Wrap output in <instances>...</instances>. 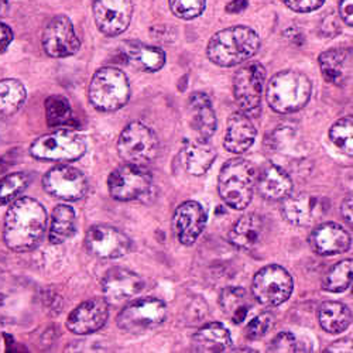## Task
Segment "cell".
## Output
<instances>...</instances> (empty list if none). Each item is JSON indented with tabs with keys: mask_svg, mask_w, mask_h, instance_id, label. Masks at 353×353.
<instances>
[{
	"mask_svg": "<svg viewBox=\"0 0 353 353\" xmlns=\"http://www.w3.org/2000/svg\"><path fill=\"white\" fill-rule=\"evenodd\" d=\"M47 225V211L39 201L28 196L14 199L5 216V243L14 252L32 250L43 241Z\"/></svg>",
	"mask_w": 353,
	"mask_h": 353,
	"instance_id": "1",
	"label": "cell"
},
{
	"mask_svg": "<svg viewBox=\"0 0 353 353\" xmlns=\"http://www.w3.org/2000/svg\"><path fill=\"white\" fill-rule=\"evenodd\" d=\"M259 47L260 39L253 28L234 26L212 36L207 47V55L219 67H234L250 60Z\"/></svg>",
	"mask_w": 353,
	"mask_h": 353,
	"instance_id": "2",
	"label": "cell"
},
{
	"mask_svg": "<svg viewBox=\"0 0 353 353\" xmlns=\"http://www.w3.org/2000/svg\"><path fill=\"white\" fill-rule=\"evenodd\" d=\"M312 83L310 78L294 70H287L276 74L266 91L269 106L281 114L296 113L301 110L311 98Z\"/></svg>",
	"mask_w": 353,
	"mask_h": 353,
	"instance_id": "3",
	"label": "cell"
},
{
	"mask_svg": "<svg viewBox=\"0 0 353 353\" xmlns=\"http://www.w3.org/2000/svg\"><path fill=\"white\" fill-rule=\"evenodd\" d=\"M256 168L243 159L225 163L218 180V191L228 207L242 211L249 207L256 188Z\"/></svg>",
	"mask_w": 353,
	"mask_h": 353,
	"instance_id": "4",
	"label": "cell"
},
{
	"mask_svg": "<svg viewBox=\"0 0 353 353\" xmlns=\"http://www.w3.org/2000/svg\"><path fill=\"white\" fill-rule=\"evenodd\" d=\"M88 97L92 106L101 112L119 110L130 99L129 79L119 68L103 67L94 74Z\"/></svg>",
	"mask_w": 353,
	"mask_h": 353,
	"instance_id": "5",
	"label": "cell"
},
{
	"mask_svg": "<svg viewBox=\"0 0 353 353\" xmlns=\"http://www.w3.org/2000/svg\"><path fill=\"white\" fill-rule=\"evenodd\" d=\"M160 143L156 133L140 122L129 123L117 140V153L128 164L145 167L156 160Z\"/></svg>",
	"mask_w": 353,
	"mask_h": 353,
	"instance_id": "6",
	"label": "cell"
},
{
	"mask_svg": "<svg viewBox=\"0 0 353 353\" xmlns=\"http://www.w3.org/2000/svg\"><path fill=\"white\" fill-rule=\"evenodd\" d=\"M108 190L116 201H140L152 195L153 176L145 167L126 163L110 172Z\"/></svg>",
	"mask_w": 353,
	"mask_h": 353,
	"instance_id": "7",
	"label": "cell"
},
{
	"mask_svg": "<svg viewBox=\"0 0 353 353\" xmlns=\"http://www.w3.org/2000/svg\"><path fill=\"white\" fill-rule=\"evenodd\" d=\"M85 153V139L72 130H57L44 134L30 145V154L44 161H75Z\"/></svg>",
	"mask_w": 353,
	"mask_h": 353,
	"instance_id": "8",
	"label": "cell"
},
{
	"mask_svg": "<svg viewBox=\"0 0 353 353\" xmlns=\"http://www.w3.org/2000/svg\"><path fill=\"white\" fill-rule=\"evenodd\" d=\"M167 318V305L154 297L137 299L129 303L117 316V327L122 331L140 335L149 332Z\"/></svg>",
	"mask_w": 353,
	"mask_h": 353,
	"instance_id": "9",
	"label": "cell"
},
{
	"mask_svg": "<svg viewBox=\"0 0 353 353\" xmlns=\"http://www.w3.org/2000/svg\"><path fill=\"white\" fill-rule=\"evenodd\" d=\"M291 274L279 264H269L260 269L252 281L253 299L264 307L284 304L292 294Z\"/></svg>",
	"mask_w": 353,
	"mask_h": 353,
	"instance_id": "10",
	"label": "cell"
},
{
	"mask_svg": "<svg viewBox=\"0 0 353 353\" xmlns=\"http://www.w3.org/2000/svg\"><path fill=\"white\" fill-rule=\"evenodd\" d=\"M266 70L260 63H249L243 65L233 78V95L241 112L256 116L260 110Z\"/></svg>",
	"mask_w": 353,
	"mask_h": 353,
	"instance_id": "11",
	"label": "cell"
},
{
	"mask_svg": "<svg viewBox=\"0 0 353 353\" xmlns=\"http://www.w3.org/2000/svg\"><path fill=\"white\" fill-rule=\"evenodd\" d=\"M85 248L98 259H121L130 253L132 241L125 232L109 225H95L86 232Z\"/></svg>",
	"mask_w": 353,
	"mask_h": 353,
	"instance_id": "12",
	"label": "cell"
},
{
	"mask_svg": "<svg viewBox=\"0 0 353 353\" xmlns=\"http://www.w3.org/2000/svg\"><path fill=\"white\" fill-rule=\"evenodd\" d=\"M47 194L63 201H79L88 192V181L82 171L72 165H55L43 179Z\"/></svg>",
	"mask_w": 353,
	"mask_h": 353,
	"instance_id": "13",
	"label": "cell"
},
{
	"mask_svg": "<svg viewBox=\"0 0 353 353\" xmlns=\"http://www.w3.org/2000/svg\"><path fill=\"white\" fill-rule=\"evenodd\" d=\"M94 19L105 36H119L129 27L133 16L132 0H94Z\"/></svg>",
	"mask_w": 353,
	"mask_h": 353,
	"instance_id": "14",
	"label": "cell"
},
{
	"mask_svg": "<svg viewBox=\"0 0 353 353\" xmlns=\"http://www.w3.org/2000/svg\"><path fill=\"white\" fill-rule=\"evenodd\" d=\"M281 215L294 226H310L318 222L328 211V205L319 196L307 192L288 195L281 199Z\"/></svg>",
	"mask_w": 353,
	"mask_h": 353,
	"instance_id": "15",
	"label": "cell"
},
{
	"mask_svg": "<svg viewBox=\"0 0 353 353\" xmlns=\"http://www.w3.org/2000/svg\"><path fill=\"white\" fill-rule=\"evenodd\" d=\"M81 47L72 21L67 16L54 17L43 33V48L52 58L74 55Z\"/></svg>",
	"mask_w": 353,
	"mask_h": 353,
	"instance_id": "16",
	"label": "cell"
},
{
	"mask_svg": "<svg viewBox=\"0 0 353 353\" xmlns=\"http://www.w3.org/2000/svg\"><path fill=\"white\" fill-rule=\"evenodd\" d=\"M207 226V212L195 201H187L175 210L172 229L176 239L184 246H192Z\"/></svg>",
	"mask_w": 353,
	"mask_h": 353,
	"instance_id": "17",
	"label": "cell"
},
{
	"mask_svg": "<svg viewBox=\"0 0 353 353\" xmlns=\"http://www.w3.org/2000/svg\"><path fill=\"white\" fill-rule=\"evenodd\" d=\"M109 318V303L105 299H91L79 304L68 316L67 328L77 335H90L106 323Z\"/></svg>",
	"mask_w": 353,
	"mask_h": 353,
	"instance_id": "18",
	"label": "cell"
},
{
	"mask_svg": "<svg viewBox=\"0 0 353 353\" xmlns=\"http://www.w3.org/2000/svg\"><path fill=\"white\" fill-rule=\"evenodd\" d=\"M143 287L144 283L139 274L122 268L110 269L102 279L103 299L110 304H119L136 297Z\"/></svg>",
	"mask_w": 353,
	"mask_h": 353,
	"instance_id": "19",
	"label": "cell"
},
{
	"mask_svg": "<svg viewBox=\"0 0 353 353\" xmlns=\"http://www.w3.org/2000/svg\"><path fill=\"white\" fill-rule=\"evenodd\" d=\"M269 233L268 219L259 214H248L238 219L229 232V242L241 250L257 249Z\"/></svg>",
	"mask_w": 353,
	"mask_h": 353,
	"instance_id": "20",
	"label": "cell"
},
{
	"mask_svg": "<svg viewBox=\"0 0 353 353\" xmlns=\"http://www.w3.org/2000/svg\"><path fill=\"white\" fill-rule=\"evenodd\" d=\"M350 234L335 222H325L314 228L310 234V246L319 256H336L349 250Z\"/></svg>",
	"mask_w": 353,
	"mask_h": 353,
	"instance_id": "21",
	"label": "cell"
},
{
	"mask_svg": "<svg viewBox=\"0 0 353 353\" xmlns=\"http://www.w3.org/2000/svg\"><path fill=\"white\" fill-rule=\"evenodd\" d=\"M256 136L257 130L252 117L243 112H234L228 119L223 145L233 154H242L253 145Z\"/></svg>",
	"mask_w": 353,
	"mask_h": 353,
	"instance_id": "22",
	"label": "cell"
},
{
	"mask_svg": "<svg viewBox=\"0 0 353 353\" xmlns=\"http://www.w3.org/2000/svg\"><path fill=\"white\" fill-rule=\"evenodd\" d=\"M256 188L264 199L281 201L291 194L292 180L284 168L268 164L256 175Z\"/></svg>",
	"mask_w": 353,
	"mask_h": 353,
	"instance_id": "23",
	"label": "cell"
},
{
	"mask_svg": "<svg viewBox=\"0 0 353 353\" xmlns=\"http://www.w3.org/2000/svg\"><path fill=\"white\" fill-rule=\"evenodd\" d=\"M190 122L198 137L210 140L216 132V114L211 98L203 92H194L188 99Z\"/></svg>",
	"mask_w": 353,
	"mask_h": 353,
	"instance_id": "24",
	"label": "cell"
},
{
	"mask_svg": "<svg viewBox=\"0 0 353 353\" xmlns=\"http://www.w3.org/2000/svg\"><path fill=\"white\" fill-rule=\"evenodd\" d=\"M321 72L330 83L343 86L352 78V51L349 48H332L319 55Z\"/></svg>",
	"mask_w": 353,
	"mask_h": 353,
	"instance_id": "25",
	"label": "cell"
},
{
	"mask_svg": "<svg viewBox=\"0 0 353 353\" xmlns=\"http://www.w3.org/2000/svg\"><path fill=\"white\" fill-rule=\"evenodd\" d=\"M180 157L185 171L190 172L191 175L199 176V175H203L212 167L216 159V152L208 143V140L199 139V140L188 141L184 149L181 150Z\"/></svg>",
	"mask_w": 353,
	"mask_h": 353,
	"instance_id": "26",
	"label": "cell"
},
{
	"mask_svg": "<svg viewBox=\"0 0 353 353\" xmlns=\"http://www.w3.org/2000/svg\"><path fill=\"white\" fill-rule=\"evenodd\" d=\"M192 350L201 353L226 352L232 346V338L226 327L219 322H211L196 331L191 339Z\"/></svg>",
	"mask_w": 353,
	"mask_h": 353,
	"instance_id": "27",
	"label": "cell"
},
{
	"mask_svg": "<svg viewBox=\"0 0 353 353\" xmlns=\"http://www.w3.org/2000/svg\"><path fill=\"white\" fill-rule=\"evenodd\" d=\"M123 55L132 65L145 72H156L165 64V52L161 48L139 41H126Z\"/></svg>",
	"mask_w": 353,
	"mask_h": 353,
	"instance_id": "28",
	"label": "cell"
},
{
	"mask_svg": "<svg viewBox=\"0 0 353 353\" xmlns=\"http://www.w3.org/2000/svg\"><path fill=\"white\" fill-rule=\"evenodd\" d=\"M77 230V215L70 205H57L51 214L48 239L52 245H61L71 239Z\"/></svg>",
	"mask_w": 353,
	"mask_h": 353,
	"instance_id": "29",
	"label": "cell"
},
{
	"mask_svg": "<svg viewBox=\"0 0 353 353\" xmlns=\"http://www.w3.org/2000/svg\"><path fill=\"white\" fill-rule=\"evenodd\" d=\"M318 322L328 334H341L346 331L352 322L350 308L342 303L327 301L318 308Z\"/></svg>",
	"mask_w": 353,
	"mask_h": 353,
	"instance_id": "30",
	"label": "cell"
},
{
	"mask_svg": "<svg viewBox=\"0 0 353 353\" xmlns=\"http://www.w3.org/2000/svg\"><path fill=\"white\" fill-rule=\"evenodd\" d=\"M219 305L234 323H242L252 308L248 292L242 287H226L221 292Z\"/></svg>",
	"mask_w": 353,
	"mask_h": 353,
	"instance_id": "31",
	"label": "cell"
},
{
	"mask_svg": "<svg viewBox=\"0 0 353 353\" xmlns=\"http://www.w3.org/2000/svg\"><path fill=\"white\" fill-rule=\"evenodd\" d=\"M27 91L17 79L0 81V116H10L16 113L26 102Z\"/></svg>",
	"mask_w": 353,
	"mask_h": 353,
	"instance_id": "32",
	"label": "cell"
},
{
	"mask_svg": "<svg viewBox=\"0 0 353 353\" xmlns=\"http://www.w3.org/2000/svg\"><path fill=\"white\" fill-rule=\"evenodd\" d=\"M352 284V260L346 259L339 263L325 274L322 287L328 292H343Z\"/></svg>",
	"mask_w": 353,
	"mask_h": 353,
	"instance_id": "33",
	"label": "cell"
},
{
	"mask_svg": "<svg viewBox=\"0 0 353 353\" xmlns=\"http://www.w3.org/2000/svg\"><path fill=\"white\" fill-rule=\"evenodd\" d=\"M47 123L51 128H60L70 125L72 121V110L67 98L61 95H52L46 101Z\"/></svg>",
	"mask_w": 353,
	"mask_h": 353,
	"instance_id": "34",
	"label": "cell"
},
{
	"mask_svg": "<svg viewBox=\"0 0 353 353\" xmlns=\"http://www.w3.org/2000/svg\"><path fill=\"white\" fill-rule=\"evenodd\" d=\"M353 121L352 116L342 117L336 121L330 129V139L336 145V149L341 150L343 154L352 157L353 154Z\"/></svg>",
	"mask_w": 353,
	"mask_h": 353,
	"instance_id": "35",
	"label": "cell"
},
{
	"mask_svg": "<svg viewBox=\"0 0 353 353\" xmlns=\"http://www.w3.org/2000/svg\"><path fill=\"white\" fill-rule=\"evenodd\" d=\"M28 175L24 172L8 174L0 180V207L9 205L27 188Z\"/></svg>",
	"mask_w": 353,
	"mask_h": 353,
	"instance_id": "36",
	"label": "cell"
},
{
	"mask_svg": "<svg viewBox=\"0 0 353 353\" xmlns=\"http://www.w3.org/2000/svg\"><path fill=\"white\" fill-rule=\"evenodd\" d=\"M207 0H170L171 12L180 19L191 20L202 14Z\"/></svg>",
	"mask_w": 353,
	"mask_h": 353,
	"instance_id": "37",
	"label": "cell"
},
{
	"mask_svg": "<svg viewBox=\"0 0 353 353\" xmlns=\"http://www.w3.org/2000/svg\"><path fill=\"white\" fill-rule=\"evenodd\" d=\"M274 322V316L270 312H263L253 319L245 328V336L249 341H257L261 339L264 335H268V332L272 330Z\"/></svg>",
	"mask_w": 353,
	"mask_h": 353,
	"instance_id": "38",
	"label": "cell"
},
{
	"mask_svg": "<svg viewBox=\"0 0 353 353\" xmlns=\"http://www.w3.org/2000/svg\"><path fill=\"white\" fill-rule=\"evenodd\" d=\"M299 341L291 332H280L272 341L269 352L276 353H287V352H299Z\"/></svg>",
	"mask_w": 353,
	"mask_h": 353,
	"instance_id": "39",
	"label": "cell"
},
{
	"mask_svg": "<svg viewBox=\"0 0 353 353\" xmlns=\"http://www.w3.org/2000/svg\"><path fill=\"white\" fill-rule=\"evenodd\" d=\"M325 0H284L288 9L297 13H310L319 9Z\"/></svg>",
	"mask_w": 353,
	"mask_h": 353,
	"instance_id": "40",
	"label": "cell"
},
{
	"mask_svg": "<svg viewBox=\"0 0 353 353\" xmlns=\"http://www.w3.org/2000/svg\"><path fill=\"white\" fill-rule=\"evenodd\" d=\"M339 12H341L342 20L347 26H352L353 24V0H341Z\"/></svg>",
	"mask_w": 353,
	"mask_h": 353,
	"instance_id": "41",
	"label": "cell"
},
{
	"mask_svg": "<svg viewBox=\"0 0 353 353\" xmlns=\"http://www.w3.org/2000/svg\"><path fill=\"white\" fill-rule=\"evenodd\" d=\"M12 41H13L12 28L5 23H0V51H5Z\"/></svg>",
	"mask_w": 353,
	"mask_h": 353,
	"instance_id": "42",
	"label": "cell"
},
{
	"mask_svg": "<svg viewBox=\"0 0 353 353\" xmlns=\"http://www.w3.org/2000/svg\"><path fill=\"white\" fill-rule=\"evenodd\" d=\"M341 214L343 216V219L346 221V223L349 226H352V219H353V201H352V195H347L342 205H341Z\"/></svg>",
	"mask_w": 353,
	"mask_h": 353,
	"instance_id": "43",
	"label": "cell"
},
{
	"mask_svg": "<svg viewBox=\"0 0 353 353\" xmlns=\"http://www.w3.org/2000/svg\"><path fill=\"white\" fill-rule=\"evenodd\" d=\"M328 352H352L353 350V346H352V339L350 338H346V339H341L338 341V343L335 342L332 346H330L327 349Z\"/></svg>",
	"mask_w": 353,
	"mask_h": 353,
	"instance_id": "44",
	"label": "cell"
},
{
	"mask_svg": "<svg viewBox=\"0 0 353 353\" xmlns=\"http://www.w3.org/2000/svg\"><path fill=\"white\" fill-rule=\"evenodd\" d=\"M248 8V0H232L226 6L228 13H241Z\"/></svg>",
	"mask_w": 353,
	"mask_h": 353,
	"instance_id": "45",
	"label": "cell"
},
{
	"mask_svg": "<svg viewBox=\"0 0 353 353\" xmlns=\"http://www.w3.org/2000/svg\"><path fill=\"white\" fill-rule=\"evenodd\" d=\"M10 6V0H0V17H3Z\"/></svg>",
	"mask_w": 353,
	"mask_h": 353,
	"instance_id": "46",
	"label": "cell"
}]
</instances>
